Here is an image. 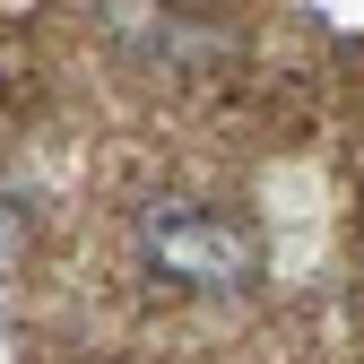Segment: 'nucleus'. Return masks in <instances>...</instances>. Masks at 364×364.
<instances>
[{
    "label": "nucleus",
    "instance_id": "1",
    "mask_svg": "<svg viewBox=\"0 0 364 364\" xmlns=\"http://www.w3.org/2000/svg\"><path fill=\"white\" fill-rule=\"evenodd\" d=\"M130 243H139V269L182 295H252L269 278V235L243 208L217 200H148L130 217Z\"/></svg>",
    "mask_w": 364,
    "mask_h": 364
},
{
    "label": "nucleus",
    "instance_id": "2",
    "mask_svg": "<svg viewBox=\"0 0 364 364\" xmlns=\"http://www.w3.org/2000/svg\"><path fill=\"white\" fill-rule=\"evenodd\" d=\"M26 252H35V200H26V182L0 165V278L26 269Z\"/></svg>",
    "mask_w": 364,
    "mask_h": 364
}]
</instances>
